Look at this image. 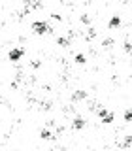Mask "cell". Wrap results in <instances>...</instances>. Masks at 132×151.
<instances>
[{
  "label": "cell",
  "instance_id": "7",
  "mask_svg": "<svg viewBox=\"0 0 132 151\" xmlns=\"http://www.w3.org/2000/svg\"><path fill=\"white\" fill-rule=\"evenodd\" d=\"M57 44L62 45V47H68L70 45V40H68V38H59V40H57Z\"/></svg>",
  "mask_w": 132,
  "mask_h": 151
},
{
  "label": "cell",
  "instance_id": "15",
  "mask_svg": "<svg viewBox=\"0 0 132 151\" xmlns=\"http://www.w3.org/2000/svg\"><path fill=\"white\" fill-rule=\"evenodd\" d=\"M123 2H125V4H128V2H132V0H123Z\"/></svg>",
  "mask_w": 132,
  "mask_h": 151
},
{
  "label": "cell",
  "instance_id": "10",
  "mask_svg": "<svg viewBox=\"0 0 132 151\" xmlns=\"http://www.w3.org/2000/svg\"><path fill=\"white\" fill-rule=\"evenodd\" d=\"M111 45H113V40H111V38H106V40H104V47H108V49H110Z\"/></svg>",
  "mask_w": 132,
  "mask_h": 151
},
{
  "label": "cell",
  "instance_id": "12",
  "mask_svg": "<svg viewBox=\"0 0 132 151\" xmlns=\"http://www.w3.org/2000/svg\"><path fill=\"white\" fill-rule=\"evenodd\" d=\"M94 36H96V32H94V28H89V34H87V38H89V40H93Z\"/></svg>",
  "mask_w": 132,
  "mask_h": 151
},
{
  "label": "cell",
  "instance_id": "9",
  "mask_svg": "<svg viewBox=\"0 0 132 151\" xmlns=\"http://www.w3.org/2000/svg\"><path fill=\"white\" fill-rule=\"evenodd\" d=\"M125 121H132V108H128L125 111Z\"/></svg>",
  "mask_w": 132,
  "mask_h": 151
},
{
  "label": "cell",
  "instance_id": "5",
  "mask_svg": "<svg viewBox=\"0 0 132 151\" xmlns=\"http://www.w3.org/2000/svg\"><path fill=\"white\" fill-rule=\"evenodd\" d=\"M72 127H74V129H83V127H85V121L81 119V117H75V119H74V123H72Z\"/></svg>",
  "mask_w": 132,
  "mask_h": 151
},
{
  "label": "cell",
  "instance_id": "13",
  "mask_svg": "<svg viewBox=\"0 0 132 151\" xmlns=\"http://www.w3.org/2000/svg\"><path fill=\"white\" fill-rule=\"evenodd\" d=\"M75 63L83 64V63H85V57H83V55H77V57H75Z\"/></svg>",
  "mask_w": 132,
  "mask_h": 151
},
{
  "label": "cell",
  "instance_id": "11",
  "mask_svg": "<svg viewBox=\"0 0 132 151\" xmlns=\"http://www.w3.org/2000/svg\"><path fill=\"white\" fill-rule=\"evenodd\" d=\"M125 51L126 53H132V44L130 42H125Z\"/></svg>",
  "mask_w": 132,
  "mask_h": 151
},
{
  "label": "cell",
  "instance_id": "1",
  "mask_svg": "<svg viewBox=\"0 0 132 151\" xmlns=\"http://www.w3.org/2000/svg\"><path fill=\"white\" fill-rule=\"evenodd\" d=\"M32 30H34L36 34H47V32H51V27L47 25L45 21H34L32 23Z\"/></svg>",
  "mask_w": 132,
  "mask_h": 151
},
{
  "label": "cell",
  "instance_id": "6",
  "mask_svg": "<svg viewBox=\"0 0 132 151\" xmlns=\"http://www.w3.org/2000/svg\"><path fill=\"white\" fill-rule=\"evenodd\" d=\"M83 98H87V93L85 91H75L72 94V100H83Z\"/></svg>",
  "mask_w": 132,
  "mask_h": 151
},
{
  "label": "cell",
  "instance_id": "2",
  "mask_svg": "<svg viewBox=\"0 0 132 151\" xmlns=\"http://www.w3.org/2000/svg\"><path fill=\"white\" fill-rule=\"evenodd\" d=\"M98 117H100L102 123H106V125L113 121V113H110L108 110H104V108H100V110H98Z\"/></svg>",
  "mask_w": 132,
  "mask_h": 151
},
{
  "label": "cell",
  "instance_id": "4",
  "mask_svg": "<svg viewBox=\"0 0 132 151\" xmlns=\"http://www.w3.org/2000/svg\"><path fill=\"white\" fill-rule=\"evenodd\" d=\"M121 25V17L119 15H113L111 19H110V28H117Z\"/></svg>",
  "mask_w": 132,
  "mask_h": 151
},
{
  "label": "cell",
  "instance_id": "14",
  "mask_svg": "<svg viewBox=\"0 0 132 151\" xmlns=\"http://www.w3.org/2000/svg\"><path fill=\"white\" fill-rule=\"evenodd\" d=\"M130 144H132V136H128V138L125 140V145H130Z\"/></svg>",
  "mask_w": 132,
  "mask_h": 151
},
{
  "label": "cell",
  "instance_id": "8",
  "mask_svg": "<svg viewBox=\"0 0 132 151\" xmlns=\"http://www.w3.org/2000/svg\"><path fill=\"white\" fill-rule=\"evenodd\" d=\"M40 136H42V138H44V140H51V138H53L49 130H42V132H40Z\"/></svg>",
  "mask_w": 132,
  "mask_h": 151
},
{
  "label": "cell",
  "instance_id": "3",
  "mask_svg": "<svg viewBox=\"0 0 132 151\" xmlns=\"http://www.w3.org/2000/svg\"><path fill=\"white\" fill-rule=\"evenodd\" d=\"M23 55H25V49H21V47H15V49L9 51V60H19Z\"/></svg>",
  "mask_w": 132,
  "mask_h": 151
}]
</instances>
